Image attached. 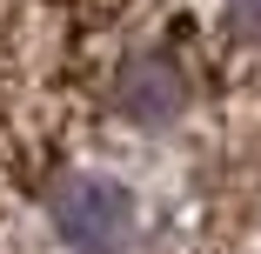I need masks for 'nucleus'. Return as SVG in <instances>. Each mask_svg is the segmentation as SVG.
I'll return each mask as SVG.
<instances>
[{
	"mask_svg": "<svg viewBox=\"0 0 261 254\" xmlns=\"http://www.w3.org/2000/svg\"><path fill=\"white\" fill-rule=\"evenodd\" d=\"M47 214L74 254H121L134 234V194L108 174H67L47 201Z\"/></svg>",
	"mask_w": 261,
	"mask_h": 254,
	"instance_id": "obj_1",
	"label": "nucleus"
},
{
	"mask_svg": "<svg viewBox=\"0 0 261 254\" xmlns=\"http://www.w3.org/2000/svg\"><path fill=\"white\" fill-rule=\"evenodd\" d=\"M114 107L127 121H141V127H161V121H174L188 107V74L168 54H134L114 74Z\"/></svg>",
	"mask_w": 261,
	"mask_h": 254,
	"instance_id": "obj_2",
	"label": "nucleus"
},
{
	"mask_svg": "<svg viewBox=\"0 0 261 254\" xmlns=\"http://www.w3.org/2000/svg\"><path fill=\"white\" fill-rule=\"evenodd\" d=\"M234 27L248 40H261V0H234Z\"/></svg>",
	"mask_w": 261,
	"mask_h": 254,
	"instance_id": "obj_3",
	"label": "nucleus"
}]
</instances>
